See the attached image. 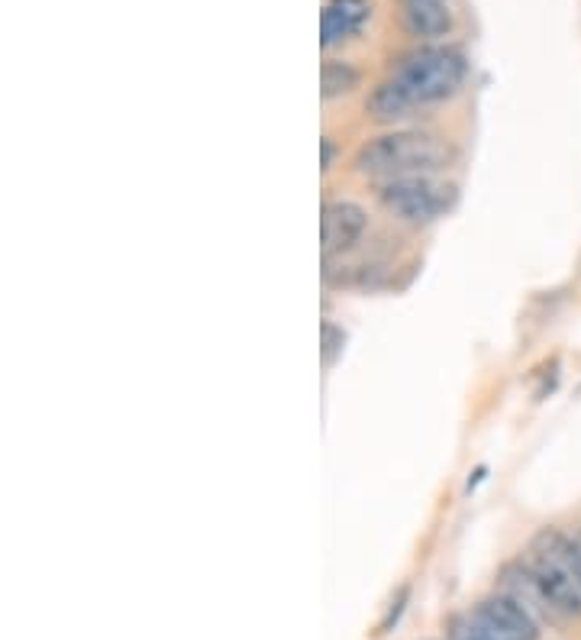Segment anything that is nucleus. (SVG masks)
Returning <instances> with one entry per match:
<instances>
[{
	"instance_id": "obj_1",
	"label": "nucleus",
	"mask_w": 581,
	"mask_h": 640,
	"mask_svg": "<svg viewBox=\"0 0 581 640\" xmlns=\"http://www.w3.org/2000/svg\"><path fill=\"white\" fill-rule=\"evenodd\" d=\"M456 159V149L424 129H391L371 136L355 152V172L368 178H404V175H437Z\"/></svg>"
},
{
	"instance_id": "obj_2",
	"label": "nucleus",
	"mask_w": 581,
	"mask_h": 640,
	"mask_svg": "<svg viewBox=\"0 0 581 640\" xmlns=\"http://www.w3.org/2000/svg\"><path fill=\"white\" fill-rule=\"evenodd\" d=\"M471 72V62L459 46L446 42H424L411 52H404L388 78L407 95V101L417 108L443 104L463 91L465 78Z\"/></svg>"
},
{
	"instance_id": "obj_3",
	"label": "nucleus",
	"mask_w": 581,
	"mask_h": 640,
	"mask_svg": "<svg viewBox=\"0 0 581 640\" xmlns=\"http://www.w3.org/2000/svg\"><path fill=\"white\" fill-rule=\"evenodd\" d=\"M378 201L391 217L424 227V224L446 217L456 208L459 188L437 175H404V178L384 181L378 191Z\"/></svg>"
},
{
	"instance_id": "obj_4",
	"label": "nucleus",
	"mask_w": 581,
	"mask_h": 640,
	"mask_svg": "<svg viewBox=\"0 0 581 640\" xmlns=\"http://www.w3.org/2000/svg\"><path fill=\"white\" fill-rule=\"evenodd\" d=\"M468 635L481 640H536V618L507 592L481 599L463 622Z\"/></svg>"
},
{
	"instance_id": "obj_5",
	"label": "nucleus",
	"mask_w": 581,
	"mask_h": 640,
	"mask_svg": "<svg viewBox=\"0 0 581 640\" xmlns=\"http://www.w3.org/2000/svg\"><path fill=\"white\" fill-rule=\"evenodd\" d=\"M368 227V214L355 201H327L320 214V243H324V259L343 256L349 253Z\"/></svg>"
},
{
	"instance_id": "obj_6",
	"label": "nucleus",
	"mask_w": 581,
	"mask_h": 640,
	"mask_svg": "<svg viewBox=\"0 0 581 640\" xmlns=\"http://www.w3.org/2000/svg\"><path fill=\"white\" fill-rule=\"evenodd\" d=\"M397 13H401L404 33L420 42H437V39L450 36L456 26L453 7L446 0H401Z\"/></svg>"
},
{
	"instance_id": "obj_7",
	"label": "nucleus",
	"mask_w": 581,
	"mask_h": 640,
	"mask_svg": "<svg viewBox=\"0 0 581 640\" xmlns=\"http://www.w3.org/2000/svg\"><path fill=\"white\" fill-rule=\"evenodd\" d=\"M371 20V0H327L320 13V46L333 49L355 39Z\"/></svg>"
},
{
	"instance_id": "obj_8",
	"label": "nucleus",
	"mask_w": 581,
	"mask_h": 640,
	"mask_svg": "<svg viewBox=\"0 0 581 640\" xmlns=\"http://www.w3.org/2000/svg\"><path fill=\"white\" fill-rule=\"evenodd\" d=\"M365 111H368V117L378 121V124H397V121H404V117L414 111V104L407 101V95H404L391 78H381V81L371 88V95H368V101H365Z\"/></svg>"
},
{
	"instance_id": "obj_9",
	"label": "nucleus",
	"mask_w": 581,
	"mask_h": 640,
	"mask_svg": "<svg viewBox=\"0 0 581 640\" xmlns=\"http://www.w3.org/2000/svg\"><path fill=\"white\" fill-rule=\"evenodd\" d=\"M358 85H362V72L346 59H327L320 65V95H324V101L346 98Z\"/></svg>"
},
{
	"instance_id": "obj_10",
	"label": "nucleus",
	"mask_w": 581,
	"mask_h": 640,
	"mask_svg": "<svg viewBox=\"0 0 581 640\" xmlns=\"http://www.w3.org/2000/svg\"><path fill=\"white\" fill-rule=\"evenodd\" d=\"M343 347H346V330L327 321L324 324V363L333 366L343 356Z\"/></svg>"
},
{
	"instance_id": "obj_11",
	"label": "nucleus",
	"mask_w": 581,
	"mask_h": 640,
	"mask_svg": "<svg viewBox=\"0 0 581 640\" xmlns=\"http://www.w3.org/2000/svg\"><path fill=\"white\" fill-rule=\"evenodd\" d=\"M407 599H411V589L401 586V589H397V599H391V608H388V615H384V622H381V631H391V625H397V618L404 615Z\"/></svg>"
},
{
	"instance_id": "obj_12",
	"label": "nucleus",
	"mask_w": 581,
	"mask_h": 640,
	"mask_svg": "<svg viewBox=\"0 0 581 640\" xmlns=\"http://www.w3.org/2000/svg\"><path fill=\"white\" fill-rule=\"evenodd\" d=\"M333 162H337V142H333L330 136H324V139H320V168L330 172Z\"/></svg>"
},
{
	"instance_id": "obj_13",
	"label": "nucleus",
	"mask_w": 581,
	"mask_h": 640,
	"mask_svg": "<svg viewBox=\"0 0 581 640\" xmlns=\"http://www.w3.org/2000/svg\"><path fill=\"white\" fill-rule=\"evenodd\" d=\"M572 569H576V576H579L581 582V534L572 537Z\"/></svg>"
},
{
	"instance_id": "obj_14",
	"label": "nucleus",
	"mask_w": 581,
	"mask_h": 640,
	"mask_svg": "<svg viewBox=\"0 0 581 640\" xmlns=\"http://www.w3.org/2000/svg\"><path fill=\"white\" fill-rule=\"evenodd\" d=\"M453 638L456 640H481V638H475V635H468L463 625H456V635H453Z\"/></svg>"
}]
</instances>
